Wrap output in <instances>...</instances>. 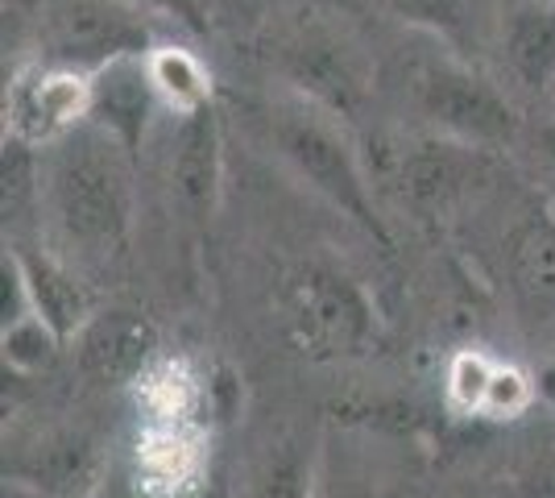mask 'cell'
Instances as JSON below:
<instances>
[{"label": "cell", "mask_w": 555, "mask_h": 498, "mask_svg": "<svg viewBox=\"0 0 555 498\" xmlns=\"http://www.w3.org/2000/svg\"><path fill=\"white\" fill-rule=\"evenodd\" d=\"M133 163L138 158L104 129H95L92 120L47 145L42 191L50 216L63 241L75 245L83 258H113L129 245L138 216Z\"/></svg>", "instance_id": "1"}, {"label": "cell", "mask_w": 555, "mask_h": 498, "mask_svg": "<svg viewBox=\"0 0 555 498\" xmlns=\"http://www.w3.org/2000/svg\"><path fill=\"white\" fill-rule=\"evenodd\" d=\"M270 129H274L282 163L299 175V183H307L352 225H361L370 238L390 245V233H386L377 204H373L365 166H361L345 133V120L332 117L327 108L302 100V95H291L270 113Z\"/></svg>", "instance_id": "2"}, {"label": "cell", "mask_w": 555, "mask_h": 498, "mask_svg": "<svg viewBox=\"0 0 555 498\" xmlns=\"http://www.w3.org/2000/svg\"><path fill=\"white\" fill-rule=\"evenodd\" d=\"M282 316L295 345L315 361H361L382 349V316L365 286L327 258H307L286 274Z\"/></svg>", "instance_id": "3"}, {"label": "cell", "mask_w": 555, "mask_h": 498, "mask_svg": "<svg viewBox=\"0 0 555 498\" xmlns=\"http://www.w3.org/2000/svg\"><path fill=\"white\" fill-rule=\"evenodd\" d=\"M274 67L291 92L340 120H357L373 100V63L361 38L324 13H299L278 34Z\"/></svg>", "instance_id": "4"}, {"label": "cell", "mask_w": 555, "mask_h": 498, "mask_svg": "<svg viewBox=\"0 0 555 498\" xmlns=\"http://www.w3.org/2000/svg\"><path fill=\"white\" fill-rule=\"evenodd\" d=\"M411 100L431 133L456 142L498 150L522 133V117L498 84H489L477 67H468L456 47H440L415 59L411 67Z\"/></svg>", "instance_id": "5"}, {"label": "cell", "mask_w": 555, "mask_h": 498, "mask_svg": "<svg viewBox=\"0 0 555 498\" xmlns=\"http://www.w3.org/2000/svg\"><path fill=\"white\" fill-rule=\"evenodd\" d=\"M154 25L129 0H54L42 17V63L95 75L116 59L150 54Z\"/></svg>", "instance_id": "6"}, {"label": "cell", "mask_w": 555, "mask_h": 498, "mask_svg": "<svg viewBox=\"0 0 555 498\" xmlns=\"http://www.w3.org/2000/svg\"><path fill=\"white\" fill-rule=\"evenodd\" d=\"M92 108V75H79L54 63H22L4 84V133H17L34 145H54L79 129Z\"/></svg>", "instance_id": "7"}, {"label": "cell", "mask_w": 555, "mask_h": 498, "mask_svg": "<svg viewBox=\"0 0 555 498\" xmlns=\"http://www.w3.org/2000/svg\"><path fill=\"white\" fill-rule=\"evenodd\" d=\"M486 150L481 145L456 142L443 133L411 138L393 150L390 175L398 195L423 216L448 213L464 191L486 179Z\"/></svg>", "instance_id": "8"}, {"label": "cell", "mask_w": 555, "mask_h": 498, "mask_svg": "<svg viewBox=\"0 0 555 498\" xmlns=\"http://www.w3.org/2000/svg\"><path fill=\"white\" fill-rule=\"evenodd\" d=\"M170 138V191L191 225H211L224 195V129L216 104L191 117H175Z\"/></svg>", "instance_id": "9"}, {"label": "cell", "mask_w": 555, "mask_h": 498, "mask_svg": "<svg viewBox=\"0 0 555 498\" xmlns=\"http://www.w3.org/2000/svg\"><path fill=\"white\" fill-rule=\"evenodd\" d=\"M83 374L104 386L141 382L145 370L158 361V329L129 308H104L75 336Z\"/></svg>", "instance_id": "10"}, {"label": "cell", "mask_w": 555, "mask_h": 498, "mask_svg": "<svg viewBox=\"0 0 555 498\" xmlns=\"http://www.w3.org/2000/svg\"><path fill=\"white\" fill-rule=\"evenodd\" d=\"M163 113V100L154 92V79L145 67V54L116 59L104 72L92 75V108L88 120L104 129L113 142H120L133 158L145 150L150 125Z\"/></svg>", "instance_id": "11"}, {"label": "cell", "mask_w": 555, "mask_h": 498, "mask_svg": "<svg viewBox=\"0 0 555 498\" xmlns=\"http://www.w3.org/2000/svg\"><path fill=\"white\" fill-rule=\"evenodd\" d=\"M502 63L534 100H555V0H518L502 22Z\"/></svg>", "instance_id": "12"}, {"label": "cell", "mask_w": 555, "mask_h": 498, "mask_svg": "<svg viewBox=\"0 0 555 498\" xmlns=\"http://www.w3.org/2000/svg\"><path fill=\"white\" fill-rule=\"evenodd\" d=\"M9 474L13 482L34 486L50 498H83L88 490H95L100 452L92 436L83 432H50L47 440H38L9 465Z\"/></svg>", "instance_id": "13"}, {"label": "cell", "mask_w": 555, "mask_h": 498, "mask_svg": "<svg viewBox=\"0 0 555 498\" xmlns=\"http://www.w3.org/2000/svg\"><path fill=\"white\" fill-rule=\"evenodd\" d=\"M13 254H17V261H22V270H25L34 311H38L63 341H75L79 329L95 316L88 286L79 283L59 258L42 254L38 245H13Z\"/></svg>", "instance_id": "14"}, {"label": "cell", "mask_w": 555, "mask_h": 498, "mask_svg": "<svg viewBox=\"0 0 555 498\" xmlns=\"http://www.w3.org/2000/svg\"><path fill=\"white\" fill-rule=\"evenodd\" d=\"M204 474H208V457L199 424H150L141 445V477L150 490L191 498L204 490Z\"/></svg>", "instance_id": "15"}, {"label": "cell", "mask_w": 555, "mask_h": 498, "mask_svg": "<svg viewBox=\"0 0 555 498\" xmlns=\"http://www.w3.org/2000/svg\"><path fill=\"white\" fill-rule=\"evenodd\" d=\"M145 67L154 79V92L163 100V113H170V117H191V113L216 104V84H211L208 63L191 47L158 42L145 54Z\"/></svg>", "instance_id": "16"}, {"label": "cell", "mask_w": 555, "mask_h": 498, "mask_svg": "<svg viewBox=\"0 0 555 498\" xmlns=\"http://www.w3.org/2000/svg\"><path fill=\"white\" fill-rule=\"evenodd\" d=\"M315 461H320V449L302 445L299 436H278L254 457L241 498H311Z\"/></svg>", "instance_id": "17"}, {"label": "cell", "mask_w": 555, "mask_h": 498, "mask_svg": "<svg viewBox=\"0 0 555 498\" xmlns=\"http://www.w3.org/2000/svg\"><path fill=\"white\" fill-rule=\"evenodd\" d=\"M509 266L531 304L555 308V220H527L509 241Z\"/></svg>", "instance_id": "18"}, {"label": "cell", "mask_w": 555, "mask_h": 498, "mask_svg": "<svg viewBox=\"0 0 555 498\" xmlns=\"http://www.w3.org/2000/svg\"><path fill=\"white\" fill-rule=\"evenodd\" d=\"M63 336L50 329L38 311H29L17 324H4L0 329V357H4V370H13L17 379H38L47 374L50 366L63 354Z\"/></svg>", "instance_id": "19"}, {"label": "cell", "mask_w": 555, "mask_h": 498, "mask_svg": "<svg viewBox=\"0 0 555 498\" xmlns=\"http://www.w3.org/2000/svg\"><path fill=\"white\" fill-rule=\"evenodd\" d=\"M38 150L42 145L25 142L17 133H4L0 142V213L4 220H17L25 213V204H34L38 195V179H42V166H38Z\"/></svg>", "instance_id": "20"}, {"label": "cell", "mask_w": 555, "mask_h": 498, "mask_svg": "<svg viewBox=\"0 0 555 498\" xmlns=\"http://www.w3.org/2000/svg\"><path fill=\"white\" fill-rule=\"evenodd\" d=\"M311 498H390L386 486L373 477V470L365 461H357L352 452L340 457V449H320L315 461V490Z\"/></svg>", "instance_id": "21"}, {"label": "cell", "mask_w": 555, "mask_h": 498, "mask_svg": "<svg viewBox=\"0 0 555 498\" xmlns=\"http://www.w3.org/2000/svg\"><path fill=\"white\" fill-rule=\"evenodd\" d=\"M498 361L486 354V349H461V354L448 361V404L461 416H481V404H486L489 379H493Z\"/></svg>", "instance_id": "22"}, {"label": "cell", "mask_w": 555, "mask_h": 498, "mask_svg": "<svg viewBox=\"0 0 555 498\" xmlns=\"http://www.w3.org/2000/svg\"><path fill=\"white\" fill-rule=\"evenodd\" d=\"M402 25H411L427 38H440L448 47L461 42L464 0H382Z\"/></svg>", "instance_id": "23"}, {"label": "cell", "mask_w": 555, "mask_h": 498, "mask_svg": "<svg viewBox=\"0 0 555 498\" xmlns=\"http://www.w3.org/2000/svg\"><path fill=\"white\" fill-rule=\"evenodd\" d=\"M534 399H539V386H534L531 374H522L518 366H502L498 361V370L489 379L486 404H481V416L486 420H518V416L531 411Z\"/></svg>", "instance_id": "24"}, {"label": "cell", "mask_w": 555, "mask_h": 498, "mask_svg": "<svg viewBox=\"0 0 555 498\" xmlns=\"http://www.w3.org/2000/svg\"><path fill=\"white\" fill-rule=\"evenodd\" d=\"M514 486L522 498H555V432H539L514 465Z\"/></svg>", "instance_id": "25"}, {"label": "cell", "mask_w": 555, "mask_h": 498, "mask_svg": "<svg viewBox=\"0 0 555 498\" xmlns=\"http://www.w3.org/2000/svg\"><path fill=\"white\" fill-rule=\"evenodd\" d=\"M129 4L141 9V13H150L154 22L179 25L191 38H208L211 34V17L204 0H129Z\"/></svg>", "instance_id": "26"}, {"label": "cell", "mask_w": 555, "mask_h": 498, "mask_svg": "<svg viewBox=\"0 0 555 498\" xmlns=\"http://www.w3.org/2000/svg\"><path fill=\"white\" fill-rule=\"evenodd\" d=\"M534 154H539V163L547 170V179L555 183V117L539 125V133H534Z\"/></svg>", "instance_id": "27"}, {"label": "cell", "mask_w": 555, "mask_h": 498, "mask_svg": "<svg viewBox=\"0 0 555 498\" xmlns=\"http://www.w3.org/2000/svg\"><path fill=\"white\" fill-rule=\"evenodd\" d=\"M534 386H539V395H543V399L555 407V361L547 366V370H543V374H539V379H534Z\"/></svg>", "instance_id": "28"}, {"label": "cell", "mask_w": 555, "mask_h": 498, "mask_svg": "<svg viewBox=\"0 0 555 498\" xmlns=\"http://www.w3.org/2000/svg\"><path fill=\"white\" fill-rule=\"evenodd\" d=\"M552 104H555V100H552Z\"/></svg>", "instance_id": "29"}]
</instances>
